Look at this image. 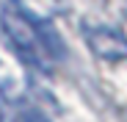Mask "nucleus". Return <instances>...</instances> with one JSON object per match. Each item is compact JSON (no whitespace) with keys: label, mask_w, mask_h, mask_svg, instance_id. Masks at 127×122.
<instances>
[{"label":"nucleus","mask_w":127,"mask_h":122,"mask_svg":"<svg viewBox=\"0 0 127 122\" xmlns=\"http://www.w3.org/2000/svg\"><path fill=\"white\" fill-rule=\"evenodd\" d=\"M0 28H3L8 45L19 56V61H25L28 67L39 72H50L53 61L64 56V45L58 33L50 28V22L28 17L25 11H19L17 6H3L0 11Z\"/></svg>","instance_id":"f257e3e1"},{"label":"nucleus","mask_w":127,"mask_h":122,"mask_svg":"<svg viewBox=\"0 0 127 122\" xmlns=\"http://www.w3.org/2000/svg\"><path fill=\"white\" fill-rule=\"evenodd\" d=\"M89 50L102 61H122L127 58V36L111 25H86L83 28Z\"/></svg>","instance_id":"f03ea898"},{"label":"nucleus","mask_w":127,"mask_h":122,"mask_svg":"<svg viewBox=\"0 0 127 122\" xmlns=\"http://www.w3.org/2000/svg\"><path fill=\"white\" fill-rule=\"evenodd\" d=\"M25 92H28V80H25L19 61L6 58L0 53V97L6 103H19L25 97Z\"/></svg>","instance_id":"7ed1b4c3"},{"label":"nucleus","mask_w":127,"mask_h":122,"mask_svg":"<svg viewBox=\"0 0 127 122\" xmlns=\"http://www.w3.org/2000/svg\"><path fill=\"white\" fill-rule=\"evenodd\" d=\"M11 6H17L19 11H25L33 19H41V22H50V19L64 8V0H8Z\"/></svg>","instance_id":"20e7f679"},{"label":"nucleus","mask_w":127,"mask_h":122,"mask_svg":"<svg viewBox=\"0 0 127 122\" xmlns=\"http://www.w3.org/2000/svg\"><path fill=\"white\" fill-rule=\"evenodd\" d=\"M25 122H50V117H44L41 111H36V108H31L28 114H25Z\"/></svg>","instance_id":"39448f33"},{"label":"nucleus","mask_w":127,"mask_h":122,"mask_svg":"<svg viewBox=\"0 0 127 122\" xmlns=\"http://www.w3.org/2000/svg\"><path fill=\"white\" fill-rule=\"evenodd\" d=\"M3 119H6V100L0 97V122H3Z\"/></svg>","instance_id":"423d86ee"}]
</instances>
